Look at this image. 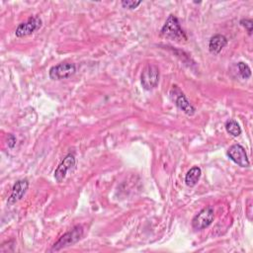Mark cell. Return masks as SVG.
<instances>
[{"mask_svg":"<svg viewBox=\"0 0 253 253\" xmlns=\"http://www.w3.org/2000/svg\"><path fill=\"white\" fill-rule=\"evenodd\" d=\"M202 175V170L198 166L192 167L185 176V183L189 187H194L200 180Z\"/></svg>","mask_w":253,"mask_h":253,"instance_id":"obj_12","label":"cell"},{"mask_svg":"<svg viewBox=\"0 0 253 253\" xmlns=\"http://www.w3.org/2000/svg\"><path fill=\"white\" fill-rule=\"evenodd\" d=\"M237 67H238V70H239V74L241 75V77L243 79H247L251 76V69L248 66V64H246L245 62H242V61L238 62Z\"/></svg>","mask_w":253,"mask_h":253,"instance_id":"obj_14","label":"cell"},{"mask_svg":"<svg viewBox=\"0 0 253 253\" xmlns=\"http://www.w3.org/2000/svg\"><path fill=\"white\" fill-rule=\"evenodd\" d=\"M16 137L14 134H8V140H7V143H8V146L10 148H13L15 145H16Z\"/></svg>","mask_w":253,"mask_h":253,"instance_id":"obj_17","label":"cell"},{"mask_svg":"<svg viewBox=\"0 0 253 253\" xmlns=\"http://www.w3.org/2000/svg\"><path fill=\"white\" fill-rule=\"evenodd\" d=\"M84 230L81 225H75L70 230L65 232L59 237V239L52 245L50 251H59L63 248L71 246L77 243L83 236Z\"/></svg>","mask_w":253,"mask_h":253,"instance_id":"obj_2","label":"cell"},{"mask_svg":"<svg viewBox=\"0 0 253 253\" xmlns=\"http://www.w3.org/2000/svg\"><path fill=\"white\" fill-rule=\"evenodd\" d=\"M74 166H75V157L73 154L69 153L62 159V161L59 163V165L54 171V179L56 180V182L61 183L65 179L67 172L70 169H72Z\"/></svg>","mask_w":253,"mask_h":253,"instance_id":"obj_9","label":"cell"},{"mask_svg":"<svg viewBox=\"0 0 253 253\" xmlns=\"http://www.w3.org/2000/svg\"><path fill=\"white\" fill-rule=\"evenodd\" d=\"M42 19L38 16L30 17L26 22H23L19 24L15 31V35L18 38H23L26 36H29L36 31H38L42 27Z\"/></svg>","mask_w":253,"mask_h":253,"instance_id":"obj_7","label":"cell"},{"mask_svg":"<svg viewBox=\"0 0 253 253\" xmlns=\"http://www.w3.org/2000/svg\"><path fill=\"white\" fill-rule=\"evenodd\" d=\"M122 6L126 9H129V10H132V9H135L136 7H138L140 4H141V1H129V0H124L122 1Z\"/></svg>","mask_w":253,"mask_h":253,"instance_id":"obj_15","label":"cell"},{"mask_svg":"<svg viewBox=\"0 0 253 253\" xmlns=\"http://www.w3.org/2000/svg\"><path fill=\"white\" fill-rule=\"evenodd\" d=\"M225 129L232 136H238L241 133V127L235 120H228L225 123Z\"/></svg>","mask_w":253,"mask_h":253,"instance_id":"obj_13","label":"cell"},{"mask_svg":"<svg viewBox=\"0 0 253 253\" xmlns=\"http://www.w3.org/2000/svg\"><path fill=\"white\" fill-rule=\"evenodd\" d=\"M240 25L244 27L249 35L252 34V28H253V22L250 19H242L240 21Z\"/></svg>","mask_w":253,"mask_h":253,"instance_id":"obj_16","label":"cell"},{"mask_svg":"<svg viewBox=\"0 0 253 253\" xmlns=\"http://www.w3.org/2000/svg\"><path fill=\"white\" fill-rule=\"evenodd\" d=\"M76 71V67L73 63L61 62L49 69L48 75L52 80H62L72 76Z\"/></svg>","mask_w":253,"mask_h":253,"instance_id":"obj_6","label":"cell"},{"mask_svg":"<svg viewBox=\"0 0 253 253\" xmlns=\"http://www.w3.org/2000/svg\"><path fill=\"white\" fill-rule=\"evenodd\" d=\"M227 44V39L223 35H214L209 42V50L212 54H217Z\"/></svg>","mask_w":253,"mask_h":253,"instance_id":"obj_11","label":"cell"},{"mask_svg":"<svg viewBox=\"0 0 253 253\" xmlns=\"http://www.w3.org/2000/svg\"><path fill=\"white\" fill-rule=\"evenodd\" d=\"M214 218L213 207L208 206L201 210L192 219V226L196 230H202L211 224Z\"/></svg>","mask_w":253,"mask_h":253,"instance_id":"obj_5","label":"cell"},{"mask_svg":"<svg viewBox=\"0 0 253 253\" xmlns=\"http://www.w3.org/2000/svg\"><path fill=\"white\" fill-rule=\"evenodd\" d=\"M227 156L240 167H248L250 165L247 153L240 144L231 145L227 150Z\"/></svg>","mask_w":253,"mask_h":253,"instance_id":"obj_8","label":"cell"},{"mask_svg":"<svg viewBox=\"0 0 253 253\" xmlns=\"http://www.w3.org/2000/svg\"><path fill=\"white\" fill-rule=\"evenodd\" d=\"M169 94H170L171 100L175 103V105L181 111H183L186 115L193 116L195 114V112H196L195 107L188 101V99L186 98V96L184 95V93L181 91V89L178 86L173 85Z\"/></svg>","mask_w":253,"mask_h":253,"instance_id":"obj_4","label":"cell"},{"mask_svg":"<svg viewBox=\"0 0 253 253\" xmlns=\"http://www.w3.org/2000/svg\"><path fill=\"white\" fill-rule=\"evenodd\" d=\"M161 36H163L166 39H169L171 41L175 42H182L187 41V35L181 28L178 19L174 15H169L166 19L164 25L161 28Z\"/></svg>","mask_w":253,"mask_h":253,"instance_id":"obj_1","label":"cell"},{"mask_svg":"<svg viewBox=\"0 0 253 253\" xmlns=\"http://www.w3.org/2000/svg\"><path fill=\"white\" fill-rule=\"evenodd\" d=\"M159 77H160V73H159L158 67L154 64H150V63L147 64L143 68L140 75V82L143 89L145 90L154 89L159 82Z\"/></svg>","mask_w":253,"mask_h":253,"instance_id":"obj_3","label":"cell"},{"mask_svg":"<svg viewBox=\"0 0 253 253\" xmlns=\"http://www.w3.org/2000/svg\"><path fill=\"white\" fill-rule=\"evenodd\" d=\"M28 188H29V181L27 179L18 180L12 188V193L8 199V205L11 206L19 202L25 196Z\"/></svg>","mask_w":253,"mask_h":253,"instance_id":"obj_10","label":"cell"}]
</instances>
